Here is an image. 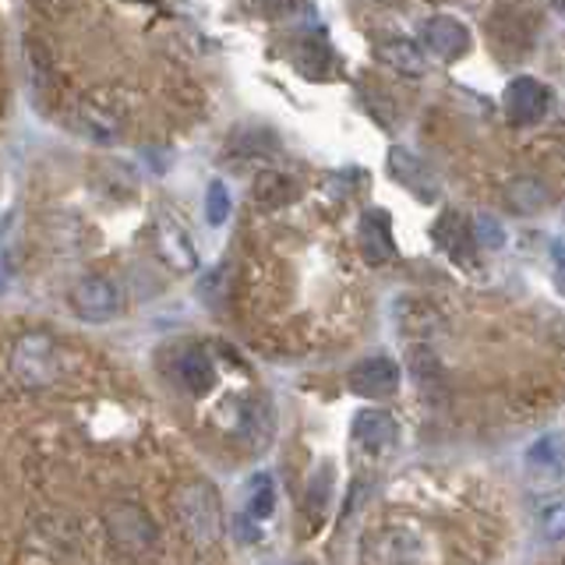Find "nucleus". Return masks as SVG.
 Returning <instances> with one entry per match:
<instances>
[{
	"label": "nucleus",
	"instance_id": "21",
	"mask_svg": "<svg viewBox=\"0 0 565 565\" xmlns=\"http://www.w3.org/2000/svg\"><path fill=\"white\" fill-rule=\"evenodd\" d=\"M205 220L212 226H223L230 220V191L220 181L209 184V194H205Z\"/></svg>",
	"mask_w": 565,
	"mask_h": 565
},
{
	"label": "nucleus",
	"instance_id": "12",
	"mask_svg": "<svg viewBox=\"0 0 565 565\" xmlns=\"http://www.w3.org/2000/svg\"><path fill=\"white\" fill-rule=\"evenodd\" d=\"M505 202L512 212H520V216H534L547 205V188L534 177H516L509 188H505Z\"/></svg>",
	"mask_w": 565,
	"mask_h": 565
},
{
	"label": "nucleus",
	"instance_id": "7",
	"mask_svg": "<svg viewBox=\"0 0 565 565\" xmlns=\"http://www.w3.org/2000/svg\"><path fill=\"white\" fill-rule=\"evenodd\" d=\"M424 43L441 61H456L470 50V29L452 14H435L428 25H424Z\"/></svg>",
	"mask_w": 565,
	"mask_h": 565
},
{
	"label": "nucleus",
	"instance_id": "13",
	"mask_svg": "<svg viewBox=\"0 0 565 565\" xmlns=\"http://www.w3.org/2000/svg\"><path fill=\"white\" fill-rule=\"evenodd\" d=\"M177 375H181V382L191 388L194 396H202L216 385V367H212V361L202 350H188L181 358V364H177Z\"/></svg>",
	"mask_w": 565,
	"mask_h": 565
},
{
	"label": "nucleus",
	"instance_id": "19",
	"mask_svg": "<svg viewBox=\"0 0 565 565\" xmlns=\"http://www.w3.org/2000/svg\"><path fill=\"white\" fill-rule=\"evenodd\" d=\"M297 184L290 181L287 173H262L255 181V199H262L265 205H282L294 199Z\"/></svg>",
	"mask_w": 565,
	"mask_h": 565
},
{
	"label": "nucleus",
	"instance_id": "14",
	"mask_svg": "<svg viewBox=\"0 0 565 565\" xmlns=\"http://www.w3.org/2000/svg\"><path fill=\"white\" fill-rule=\"evenodd\" d=\"M75 128L85 135V138H93V141H117V135H120V124H117V117L114 114H106V110H99V106H78L75 110Z\"/></svg>",
	"mask_w": 565,
	"mask_h": 565
},
{
	"label": "nucleus",
	"instance_id": "8",
	"mask_svg": "<svg viewBox=\"0 0 565 565\" xmlns=\"http://www.w3.org/2000/svg\"><path fill=\"white\" fill-rule=\"evenodd\" d=\"M396 417L385 414V411H364L353 417V441L358 449L371 452V456H382L396 446Z\"/></svg>",
	"mask_w": 565,
	"mask_h": 565
},
{
	"label": "nucleus",
	"instance_id": "1",
	"mask_svg": "<svg viewBox=\"0 0 565 565\" xmlns=\"http://www.w3.org/2000/svg\"><path fill=\"white\" fill-rule=\"evenodd\" d=\"M173 505H177V516H181L188 537L202 547H212L220 544L223 537V509H220V499L212 484L205 481H188L177 488L173 494Z\"/></svg>",
	"mask_w": 565,
	"mask_h": 565
},
{
	"label": "nucleus",
	"instance_id": "11",
	"mask_svg": "<svg viewBox=\"0 0 565 565\" xmlns=\"http://www.w3.org/2000/svg\"><path fill=\"white\" fill-rule=\"evenodd\" d=\"M526 470L534 477H541V481H558L562 477V441H558V435H544L541 441L530 446Z\"/></svg>",
	"mask_w": 565,
	"mask_h": 565
},
{
	"label": "nucleus",
	"instance_id": "20",
	"mask_svg": "<svg viewBox=\"0 0 565 565\" xmlns=\"http://www.w3.org/2000/svg\"><path fill=\"white\" fill-rule=\"evenodd\" d=\"M159 252H163L177 265V269H191V265H194V252H191V244L184 241L181 230L159 226Z\"/></svg>",
	"mask_w": 565,
	"mask_h": 565
},
{
	"label": "nucleus",
	"instance_id": "6",
	"mask_svg": "<svg viewBox=\"0 0 565 565\" xmlns=\"http://www.w3.org/2000/svg\"><path fill=\"white\" fill-rule=\"evenodd\" d=\"M347 385L353 396H364V399H385L393 396L399 388V364L388 361V358H371L350 367Z\"/></svg>",
	"mask_w": 565,
	"mask_h": 565
},
{
	"label": "nucleus",
	"instance_id": "3",
	"mask_svg": "<svg viewBox=\"0 0 565 565\" xmlns=\"http://www.w3.org/2000/svg\"><path fill=\"white\" fill-rule=\"evenodd\" d=\"M364 565H428V544L417 530L388 526L364 544Z\"/></svg>",
	"mask_w": 565,
	"mask_h": 565
},
{
	"label": "nucleus",
	"instance_id": "4",
	"mask_svg": "<svg viewBox=\"0 0 565 565\" xmlns=\"http://www.w3.org/2000/svg\"><path fill=\"white\" fill-rule=\"evenodd\" d=\"M106 530H110V537L131 555L149 552V547L156 544V537H159L149 512L131 505V502H120V505L106 509Z\"/></svg>",
	"mask_w": 565,
	"mask_h": 565
},
{
	"label": "nucleus",
	"instance_id": "23",
	"mask_svg": "<svg viewBox=\"0 0 565 565\" xmlns=\"http://www.w3.org/2000/svg\"><path fill=\"white\" fill-rule=\"evenodd\" d=\"M329 477H332V470L322 467V473H318L315 481H311V491H308V512H311V516H322L326 505H329V491H332Z\"/></svg>",
	"mask_w": 565,
	"mask_h": 565
},
{
	"label": "nucleus",
	"instance_id": "2",
	"mask_svg": "<svg viewBox=\"0 0 565 565\" xmlns=\"http://www.w3.org/2000/svg\"><path fill=\"white\" fill-rule=\"evenodd\" d=\"M11 367L25 388H43L61 375V353L50 335H22L11 353Z\"/></svg>",
	"mask_w": 565,
	"mask_h": 565
},
{
	"label": "nucleus",
	"instance_id": "16",
	"mask_svg": "<svg viewBox=\"0 0 565 565\" xmlns=\"http://www.w3.org/2000/svg\"><path fill=\"white\" fill-rule=\"evenodd\" d=\"M379 57L388 67H396L399 75H424V53L411 40H388V43H382Z\"/></svg>",
	"mask_w": 565,
	"mask_h": 565
},
{
	"label": "nucleus",
	"instance_id": "9",
	"mask_svg": "<svg viewBox=\"0 0 565 565\" xmlns=\"http://www.w3.org/2000/svg\"><path fill=\"white\" fill-rule=\"evenodd\" d=\"M502 103L512 120H520V124L537 120L547 110V88L537 78H516V82H509Z\"/></svg>",
	"mask_w": 565,
	"mask_h": 565
},
{
	"label": "nucleus",
	"instance_id": "24",
	"mask_svg": "<svg viewBox=\"0 0 565 565\" xmlns=\"http://www.w3.org/2000/svg\"><path fill=\"white\" fill-rule=\"evenodd\" d=\"M541 530H544V537H547V541H562V530H565L562 505H552V509L544 512V520H541Z\"/></svg>",
	"mask_w": 565,
	"mask_h": 565
},
{
	"label": "nucleus",
	"instance_id": "5",
	"mask_svg": "<svg viewBox=\"0 0 565 565\" xmlns=\"http://www.w3.org/2000/svg\"><path fill=\"white\" fill-rule=\"evenodd\" d=\"M71 308H75L85 322H106L120 311V290L106 276H82L67 294Z\"/></svg>",
	"mask_w": 565,
	"mask_h": 565
},
{
	"label": "nucleus",
	"instance_id": "17",
	"mask_svg": "<svg viewBox=\"0 0 565 565\" xmlns=\"http://www.w3.org/2000/svg\"><path fill=\"white\" fill-rule=\"evenodd\" d=\"M385 216H364V226H361V247L367 252V258L375 262H385L388 255H393V241H388V226H382Z\"/></svg>",
	"mask_w": 565,
	"mask_h": 565
},
{
	"label": "nucleus",
	"instance_id": "18",
	"mask_svg": "<svg viewBox=\"0 0 565 565\" xmlns=\"http://www.w3.org/2000/svg\"><path fill=\"white\" fill-rule=\"evenodd\" d=\"M435 234H438V241H441V244H446V252H449L452 258H456V255H459V258H467V255L473 252L470 226H463L456 216H441Z\"/></svg>",
	"mask_w": 565,
	"mask_h": 565
},
{
	"label": "nucleus",
	"instance_id": "15",
	"mask_svg": "<svg viewBox=\"0 0 565 565\" xmlns=\"http://www.w3.org/2000/svg\"><path fill=\"white\" fill-rule=\"evenodd\" d=\"M273 509H276L273 477L269 473H255L252 481H247V488H244V512L258 523L265 516H273Z\"/></svg>",
	"mask_w": 565,
	"mask_h": 565
},
{
	"label": "nucleus",
	"instance_id": "10",
	"mask_svg": "<svg viewBox=\"0 0 565 565\" xmlns=\"http://www.w3.org/2000/svg\"><path fill=\"white\" fill-rule=\"evenodd\" d=\"M388 167H393V177H396V181H399L403 188H411L420 202H431L435 194H438V181L428 173V167H424L417 156L403 152V149H393V152H388Z\"/></svg>",
	"mask_w": 565,
	"mask_h": 565
},
{
	"label": "nucleus",
	"instance_id": "22",
	"mask_svg": "<svg viewBox=\"0 0 565 565\" xmlns=\"http://www.w3.org/2000/svg\"><path fill=\"white\" fill-rule=\"evenodd\" d=\"M470 241H473V247L477 244H481V247H502L505 234H502V226L494 223L491 216H477L473 226H470Z\"/></svg>",
	"mask_w": 565,
	"mask_h": 565
}]
</instances>
